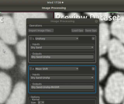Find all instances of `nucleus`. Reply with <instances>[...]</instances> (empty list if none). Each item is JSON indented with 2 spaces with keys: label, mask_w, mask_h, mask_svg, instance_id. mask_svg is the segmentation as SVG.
<instances>
[{
  "label": "nucleus",
  "mask_w": 124,
  "mask_h": 104,
  "mask_svg": "<svg viewBox=\"0 0 124 104\" xmlns=\"http://www.w3.org/2000/svg\"><path fill=\"white\" fill-rule=\"evenodd\" d=\"M99 104H105L103 97L104 96V91L101 86L99 87Z\"/></svg>",
  "instance_id": "13"
},
{
  "label": "nucleus",
  "mask_w": 124,
  "mask_h": 104,
  "mask_svg": "<svg viewBox=\"0 0 124 104\" xmlns=\"http://www.w3.org/2000/svg\"><path fill=\"white\" fill-rule=\"evenodd\" d=\"M118 14L114 17L111 22L110 31L116 38L124 44V14Z\"/></svg>",
  "instance_id": "8"
},
{
  "label": "nucleus",
  "mask_w": 124,
  "mask_h": 104,
  "mask_svg": "<svg viewBox=\"0 0 124 104\" xmlns=\"http://www.w3.org/2000/svg\"><path fill=\"white\" fill-rule=\"evenodd\" d=\"M108 59L116 67L124 69V45L116 38L109 42L107 52Z\"/></svg>",
  "instance_id": "3"
},
{
  "label": "nucleus",
  "mask_w": 124,
  "mask_h": 104,
  "mask_svg": "<svg viewBox=\"0 0 124 104\" xmlns=\"http://www.w3.org/2000/svg\"><path fill=\"white\" fill-rule=\"evenodd\" d=\"M16 63L14 54L5 43L0 39V68L9 69Z\"/></svg>",
  "instance_id": "5"
},
{
  "label": "nucleus",
  "mask_w": 124,
  "mask_h": 104,
  "mask_svg": "<svg viewBox=\"0 0 124 104\" xmlns=\"http://www.w3.org/2000/svg\"><path fill=\"white\" fill-rule=\"evenodd\" d=\"M123 102V104H124V101H123V102Z\"/></svg>",
  "instance_id": "15"
},
{
  "label": "nucleus",
  "mask_w": 124,
  "mask_h": 104,
  "mask_svg": "<svg viewBox=\"0 0 124 104\" xmlns=\"http://www.w3.org/2000/svg\"><path fill=\"white\" fill-rule=\"evenodd\" d=\"M27 86L23 81L16 83L6 104H25L26 102Z\"/></svg>",
  "instance_id": "4"
},
{
  "label": "nucleus",
  "mask_w": 124,
  "mask_h": 104,
  "mask_svg": "<svg viewBox=\"0 0 124 104\" xmlns=\"http://www.w3.org/2000/svg\"><path fill=\"white\" fill-rule=\"evenodd\" d=\"M16 30L13 18L8 15L0 16V39L6 44L15 45L17 42Z\"/></svg>",
  "instance_id": "2"
},
{
  "label": "nucleus",
  "mask_w": 124,
  "mask_h": 104,
  "mask_svg": "<svg viewBox=\"0 0 124 104\" xmlns=\"http://www.w3.org/2000/svg\"><path fill=\"white\" fill-rule=\"evenodd\" d=\"M21 71L23 73H25L26 72V62L25 61H23L22 62L20 66Z\"/></svg>",
  "instance_id": "14"
},
{
  "label": "nucleus",
  "mask_w": 124,
  "mask_h": 104,
  "mask_svg": "<svg viewBox=\"0 0 124 104\" xmlns=\"http://www.w3.org/2000/svg\"><path fill=\"white\" fill-rule=\"evenodd\" d=\"M110 27L107 23L101 22L99 25V54H105L107 52L110 40Z\"/></svg>",
  "instance_id": "7"
},
{
  "label": "nucleus",
  "mask_w": 124,
  "mask_h": 104,
  "mask_svg": "<svg viewBox=\"0 0 124 104\" xmlns=\"http://www.w3.org/2000/svg\"><path fill=\"white\" fill-rule=\"evenodd\" d=\"M108 103L119 104L124 99V74L119 72L112 73L108 78L104 91Z\"/></svg>",
  "instance_id": "1"
},
{
  "label": "nucleus",
  "mask_w": 124,
  "mask_h": 104,
  "mask_svg": "<svg viewBox=\"0 0 124 104\" xmlns=\"http://www.w3.org/2000/svg\"><path fill=\"white\" fill-rule=\"evenodd\" d=\"M16 51L18 55L23 57L27 56V40H21L16 43Z\"/></svg>",
  "instance_id": "11"
},
{
  "label": "nucleus",
  "mask_w": 124,
  "mask_h": 104,
  "mask_svg": "<svg viewBox=\"0 0 124 104\" xmlns=\"http://www.w3.org/2000/svg\"><path fill=\"white\" fill-rule=\"evenodd\" d=\"M87 15L93 18H97L101 21H106L108 20L110 16V14L108 12L105 13H87Z\"/></svg>",
  "instance_id": "12"
},
{
  "label": "nucleus",
  "mask_w": 124,
  "mask_h": 104,
  "mask_svg": "<svg viewBox=\"0 0 124 104\" xmlns=\"http://www.w3.org/2000/svg\"><path fill=\"white\" fill-rule=\"evenodd\" d=\"M99 79L100 81H102L108 73L109 64L106 59L100 57L99 62Z\"/></svg>",
  "instance_id": "10"
},
{
  "label": "nucleus",
  "mask_w": 124,
  "mask_h": 104,
  "mask_svg": "<svg viewBox=\"0 0 124 104\" xmlns=\"http://www.w3.org/2000/svg\"><path fill=\"white\" fill-rule=\"evenodd\" d=\"M12 80L3 72H0V104L5 103L11 94Z\"/></svg>",
  "instance_id": "9"
},
{
  "label": "nucleus",
  "mask_w": 124,
  "mask_h": 104,
  "mask_svg": "<svg viewBox=\"0 0 124 104\" xmlns=\"http://www.w3.org/2000/svg\"><path fill=\"white\" fill-rule=\"evenodd\" d=\"M36 12H15L13 19L17 33L22 36L27 35L26 21L28 18H37Z\"/></svg>",
  "instance_id": "6"
}]
</instances>
